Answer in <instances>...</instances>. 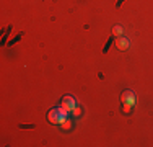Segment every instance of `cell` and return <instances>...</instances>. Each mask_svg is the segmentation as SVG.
<instances>
[{
  "mask_svg": "<svg viewBox=\"0 0 153 147\" xmlns=\"http://www.w3.org/2000/svg\"><path fill=\"white\" fill-rule=\"evenodd\" d=\"M70 128H72V121L67 118V119H65L64 123H62V129H70Z\"/></svg>",
  "mask_w": 153,
  "mask_h": 147,
  "instance_id": "6",
  "label": "cell"
},
{
  "mask_svg": "<svg viewBox=\"0 0 153 147\" xmlns=\"http://www.w3.org/2000/svg\"><path fill=\"white\" fill-rule=\"evenodd\" d=\"M130 110H132V108H130V106H126V105H124L122 111H124V113H130Z\"/></svg>",
  "mask_w": 153,
  "mask_h": 147,
  "instance_id": "8",
  "label": "cell"
},
{
  "mask_svg": "<svg viewBox=\"0 0 153 147\" xmlns=\"http://www.w3.org/2000/svg\"><path fill=\"white\" fill-rule=\"evenodd\" d=\"M124 33V28L121 26V25H116L114 28H112V34H116V36H121Z\"/></svg>",
  "mask_w": 153,
  "mask_h": 147,
  "instance_id": "5",
  "label": "cell"
},
{
  "mask_svg": "<svg viewBox=\"0 0 153 147\" xmlns=\"http://www.w3.org/2000/svg\"><path fill=\"white\" fill-rule=\"evenodd\" d=\"M116 46H117V49H121V51H127L129 46H130V41L127 38H124V36H119V38L116 39Z\"/></svg>",
  "mask_w": 153,
  "mask_h": 147,
  "instance_id": "4",
  "label": "cell"
},
{
  "mask_svg": "<svg viewBox=\"0 0 153 147\" xmlns=\"http://www.w3.org/2000/svg\"><path fill=\"white\" fill-rule=\"evenodd\" d=\"M121 100H122V103H124L126 106L134 108V105H135V95H134L132 90H126V92H122Z\"/></svg>",
  "mask_w": 153,
  "mask_h": 147,
  "instance_id": "2",
  "label": "cell"
},
{
  "mask_svg": "<svg viewBox=\"0 0 153 147\" xmlns=\"http://www.w3.org/2000/svg\"><path fill=\"white\" fill-rule=\"evenodd\" d=\"M76 106V101H75V98H72V97H64L62 98V106L60 108H64L65 111H74V108Z\"/></svg>",
  "mask_w": 153,
  "mask_h": 147,
  "instance_id": "3",
  "label": "cell"
},
{
  "mask_svg": "<svg viewBox=\"0 0 153 147\" xmlns=\"http://www.w3.org/2000/svg\"><path fill=\"white\" fill-rule=\"evenodd\" d=\"M67 115L68 113L65 111L64 108L51 110V111L47 113V119H49V123H52V124H62L65 119H67Z\"/></svg>",
  "mask_w": 153,
  "mask_h": 147,
  "instance_id": "1",
  "label": "cell"
},
{
  "mask_svg": "<svg viewBox=\"0 0 153 147\" xmlns=\"http://www.w3.org/2000/svg\"><path fill=\"white\" fill-rule=\"evenodd\" d=\"M72 113H74L75 116H80V115H82V110H80L78 106H75V108H74V111H72Z\"/></svg>",
  "mask_w": 153,
  "mask_h": 147,
  "instance_id": "7",
  "label": "cell"
}]
</instances>
